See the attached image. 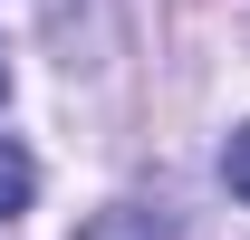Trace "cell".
<instances>
[{"mask_svg": "<svg viewBox=\"0 0 250 240\" xmlns=\"http://www.w3.org/2000/svg\"><path fill=\"white\" fill-rule=\"evenodd\" d=\"M221 173H231V192H241V202H250V125H241V135H231V144H221Z\"/></svg>", "mask_w": 250, "mask_h": 240, "instance_id": "3957f363", "label": "cell"}, {"mask_svg": "<svg viewBox=\"0 0 250 240\" xmlns=\"http://www.w3.org/2000/svg\"><path fill=\"white\" fill-rule=\"evenodd\" d=\"M29 192H39L29 144H10V135H0V221H10V211H29Z\"/></svg>", "mask_w": 250, "mask_h": 240, "instance_id": "7a4b0ae2", "label": "cell"}, {"mask_svg": "<svg viewBox=\"0 0 250 240\" xmlns=\"http://www.w3.org/2000/svg\"><path fill=\"white\" fill-rule=\"evenodd\" d=\"M77 240H173V221H164V211H145V202H116V211H96Z\"/></svg>", "mask_w": 250, "mask_h": 240, "instance_id": "6da1fadb", "label": "cell"}, {"mask_svg": "<svg viewBox=\"0 0 250 240\" xmlns=\"http://www.w3.org/2000/svg\"><path fill=\"white\" fill-rule=\"evenodd\" d=\"M0 87H10V67H0Z\"/></svg>", "mask_w": 250, "mask_h": 240, "instance_id": "277c9868", "label": "cell"}]
</instances>
